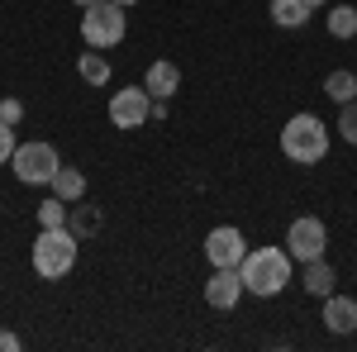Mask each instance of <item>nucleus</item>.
<instances>
[{"label":"nucleus","instance_id":"obj_1","mask_svg":"<svg viewBox=\"0 0 357 352\" xmlns=\"http://www.w3.org/2000/svg\"><path fill=\"white\" fill-rule=\"evenodd\" d=\"M291 252L286 247H248V257H243V291L248 296H262V300H272L281 296L286 286H291Z\"/></svg>","mask_w":357,"mask_h":352},{"label":"nucleus","instance_id":"obj_2","mask_svg":"<svg viewBox=\"0 0 357 352\" xmlns=\"http://www.w3.org/2000/svg\"><path fill=\"white\" fill-rule=\"evenodd\" d=\"M281 153L296 167L324 162V158H329V129H324V119H314V114H291L286 129H281Z\"/></svg>","mask_w":357,"mask_h":352},{"label":"nucleus","instance_id":"obj_3","mask_svg":"<svg viewBox=\"0 0 357 352\" xmlns=\"http://www.w3.org/2000/svg\"><path fill=\"white\" fill-rule=\"evenodd\" d=\"M77 234L72 229H43L38 238H33V271L43 276V281H62L67 271L77 267Z\"/></svg>","mask_w":357,"mask_h":352},{"label":"nucleus","instance_id":"obj_4","mask_svg":"<svg viewBox=\"0 0 357 352\" xmlns=\"http://www.w3.org/2000/svg\"><path fill=\"white\" fill-rule=\"evenodd\" d=\"M124 33H129V15H124V5H114V0H96L91 10H82V38L86 48H119L124 43Z\"/></svg>","mask_w":357,"mask_h":352},{"label":"nucleus","instance_id":"obj_5","mask_svg":"<svg viewBox=\"0 0 357 352\" xmlns=\"http://www.w3.org/2000/svg\"><path fill=\"white\" fill-rule=\"evenodd\" d=\"M15 176L24 181V186H53L57 167H62V158H57L53 143H43V138H33V143H20L15 148Z\"/></svg>","mask_w":357,"mask_h":352},{"label":"nucleus","instance_id":"obj_6","mask_svg":"<svg viewBox=\"0 0 357 352\" xmlns=\"http://www.w3.org/2000/svg\"><path fill=\"white\" fill-rule=\"evenodd\" d=\"M324 247H329V229H324V219L301 215L291 229H286V252H291L296 262H314V257H324Z\"/></svg>","mask_w":357,"mask_h":352},{"label":"nucleus","instance_id":"obj_7","mask_svg":"<svg viewBox=\"0 0 357 352\" xmlns=\"http://www.w3.org/2000/svg\"><path fill=\"white\" fill-rule=\"evenodd\" d=\"M153 119V95L148 86H124L110 95V124L114 129H143Z\"/></svg>","mask_w":357,"mask_h":352},{"label":"nucleus","instance_id":"obj_8","mask_svg":"<svg viewBox=\"0 0 357 352\" xmlns=\"http://www.w3.org/2000/svg\"><path fill=\"white\" fill-rule=\"evenodd\" d=\"M205 257H210V267H243V257H248L243 229H234V224L210 229L205 234Z\"/></svg>","mask_w":357,"mask_h":352},{"label":"nucleus","instance_id":"obj_9","mask_svg":"<svg viewBox=\"0 0 357 352\" xmlns=\"http://www.w3.org/2000/svg\"><path fill=\"white\" fill-rule=\"evenodd\" d=\"M243 300V271L238 267H215L205 281V305L210 309H234Z\"/></svg>","mask_w":357,"mask_h":352},{"label":"nucleus","instance_id":"obj_10","mask_svg":"<svg viewBox=\"0 0 357 352\" xmlns=\"http://www.w3.org/2000/svg\"><path fill=\"white\" fill-rule=\"evenodd\" d=\"M143 86H148V95H153V100H172V95L181 91V67L162 57V62H153V67L143 72Z\"/></svg>","mask_w":357,"mask_h":352},{"label":"nucleus","instance_id":"obj_11","mask_svg":"<svg viewBox=\"0 0 357 352\" xmlns=\"http://www.w3.org/2000/svg\"><path fill=\"white\" fill-rule=\"evenodd\" d=\"M324 328L329 333H357V300L353 296H324Z\"/></svg>","mask_w":357,"mask_h":352},{"label":"nucleus","instance_id":"obj_12","mask_svg":"<svg viewBox=\"0 0 357 352\" xmlns=\"http://www.w3.org/2000/svg\"><path fill=\"white\" fill-rule=\"evenodd\" d=\"M333 281H338V271L324 262V257H314V262H305V276H301V286L310 291L314 300H324V296H333Z\"/></svg>","mask_w":357,"mask_h":352},{"label":"nucleus","instance_id":"obj_13","mask_svg":"<svg viewBox=\"0 0 357 352\" xmlns=\"http://www.w3.org/2000/svg\"><path fill=\"white\" fill-rule=\"evenodd\" d=\"M77 72H82L86 86H105L110 82V57L100 53V48H86V53L77 57Z\"/></svg>","mask_w":357,"mask_h":352},{"label":"nucleus","instance_id":"obj_14","mask_svg":"<svg viewBox=\"0 0 357 352\" xmlns=\"http://www.w3.org/2000/svg\"><path fill=\"white\" fill-rule=\"evenodd\" d=\"M53 195L57 200H67V205H77L86 195V176L77 171V167H57V176H53Z\"/></svg>","mask_w":357,"mask_h":352},{"label":"nucleus","instance_id":"obj_15","mask_svg":"<svg viewBox=\"0 0 357 352\" xmlns=\"http://www.w3.org/2000/svg\"><path fill=\"white\" fill-rule=\"evenodd\" d=\"M310 15H314V10H310L305 0H272V24H281V29H301Z\"/></svg>","mask_w":357,"mask_h":352},{"label":"nucleus","instance_id":"obj_16","mask_svg":"<svg viewBox=\"0 0 357 352\" xmlns=\"http://www.w3.org/2000/svg\"><path fill=\"white\" fill-rule=\"evenodd\" d=\"M324 95H329L333 105L357 100V77H353V72H329V77H324Z\"/></svg>","mask_w":357,"mask_h":352},{"label":"nucleus","instance_id":"obj_17","mask_svg":"<svg viewBox=\"0 0 357 352\" xmlns=\"http://www.w3.org/2000/svg\"><path fill=\"white\" fill-rule=\"evenodd\" d=\"M67 229H72L77 238L96 234V229H100V210H96V205H82V200H77V210H67Z\"/></svg>","mask_w":357,"mask_h":352},{"label":"nucleus","instance_id":"obj_18","mask_svg":"<svg viewBox=\"0 0 357 352\" xmlns=\"http://www.w3.org/2000/svg\"><path fill=\"white\" fill-rule=\"evenodd\" d=\"M329 33L333 38H353L357 33V10L353 5H329Z\"/></svg>","mask_w":357,"mask_h":352},{"label":"nucleus","instance_id":"obj_19","mask_svg":"<svg viewBox=\"0 0 357 352\" xmlns=\"http://www.w3.org/2000/svg\"><path fill=\"white\" fill-rule=\"evenodd\" d=\"M38 224H43V229H67V200H43V205H38Z\"/></svg>","mask_w":357,"mask_h":352},{"label":"nucleus","instance_id":"obj_20","mask_svg":"<svg viewBox=\"0 0 357 352\" xmlns=\"http://www.w3.org/2000/svg\"><path fill=\"white\" fill-rule=\"evenodd\" d=\"M338 134H343V143H353V148H357V100L338 105Z\"/></svg>","mask_w":357,"mask_h":352},{"label":"nucleus","instance_id":"obj_21","mask_svg":"<svg viewBox=\"0 0 357 352\" xmlns=\"http://www.w3.org/2000/svg\"><path fill=\"white\" fill-rule=\"evenodd\" d=\"M20 119H24V100L5 95V100H0V124H20Z\"/></svg>","mask_w":357,"mask_h":352},{"label":"nucleus","instance_id":"obj_22","mask_svg":"<svg viewBox=\"0 0 357 352\" xmlns=\"http://www.w3.org/2000/svg\"><path fill=\"white\" fill-rule=\"evenodd\" d=\"M15 148H20V143H15V124H0V167L15 158Z\"/></svg>","mask_w":357,"mask_h":352},{"label":"nucleus","instance_id":"obj_23","mask_svg":"<svg viewBox=\"0 0 357 352\" xmlns=\"http://www.w3.org/2000/svg\"><path fill=\"white\" fill-rule=\"evenodd\" d=\"M0 352H20V333H5L0 328Z\"/></svg>","mask_w":357,"mask_h":352},{"label":"nucleus","instance_id":"obj_24","mask_svg":"<svg viewBox=\"0 0 357 352\" xmlns=\"http://www.w3.org/2000/svg\"><path fill=\"white\" fill-rule=\"evenodd\" d=\"M305 5H310V10H324V5H329V0H305Z\"/></svg>","mask_w":357,"mask_h":352},{"label":"nucleus","instance_id":"obj_25","mask_svg":"<svg viewBox=\"0 0 357 352\" xmlns=\"http://www.w3.org/2000/svg\"><path fill=\"white\" fill-rule=\"evenodd\" d=\"M114 5H124V10H129V5H138V0H114Z\"/></svg>","mask_w":357,"mask_h":352},{"label":"nucleus","instance_id":"obj_26","mask_svg":"<svg viewBox=\"0 0 357 352\" xmlns=\"http://www.w3.org/2000/svg\"><path fill=\"white\" fill-rule=\"evenodd\" d=\"M77 5H82V10H91V5H96V0H77Z\"/></svg>","mask_w":357,"mask_h":352}]
</instances>
